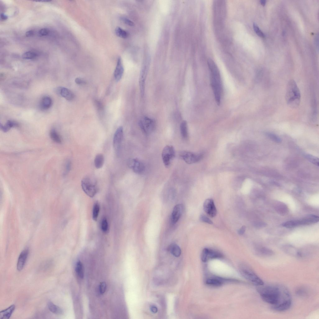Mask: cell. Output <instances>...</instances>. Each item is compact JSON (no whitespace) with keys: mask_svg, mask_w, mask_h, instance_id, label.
<instances>
[{"mask_svg":"<svg viewBox=\"0 0 319 319\" xmlns=\"http://www.w3.org/2000/svg\"><path fill=\"white\" fill-rule=\"evenodd\" d=\"M257 289L260 297L264 302L271 304L274 310L283 312L291 307V295L285 287L281 285L264 284L257 286Z\"/></svg>","mask_w":319,"mask_h":319,"instance_id":"cell-1","label":"cell"},{"mask_svg":"<svg viewBox=\"0 0 319 319\" xmlns=\"http://www.w3.org/2000/svg\"><path fill=\"white\" fill-rule=\"evenodd\" d=\"M208 64L211 72V83L217 105L220 104L222 86L220 72L218 67L212 59L209 60Z\"/></svg>","mask_w":319,"mask_h":319,"instance_id":"cell-2","label":"cell"},{"mask_svg":"<svg viewBox=\"0 0 319 319\" xmlns=\"http://www.w3.org/2000/svg\"><path fill=\"white\" fill-rule=\"evenodd\" d=\"M285 99L287 105L292 108L296 109L299 106L301 101L300 92L294 80H290L288 83Z\"/></svg>","mask_w":319,"mask_h":319,"instance_id":"cell-3","label":"cell"},{"mask_svg":"<svg viewBox=\"0 0 319 319\" xmlns=\"http://www.w3.org/2000/svg\"><path fill=\"white\" fill-rule=\"evenodd\" d=\"M239 270L242 276L253 284L257 286L264 284L263 281L249 267L242 266Z\"/></svg>","mask_w":319,"mask_h":319,"instance_id":"cell-4","label":"cell"},{"mask_svg":"<svg viewBox=\"0 0 319 319\" xmlns=\"http://www.w3.org/2000/svg\"><path fill=\"white\" fill-rule=\"evenodd\" d=\"M81 185L83 191L90 197H94L98 191V188L96 182L89 177L83 178L81 182Z\"/></svg>","mask_w":319,"mask_h":319,"instance_id":"cell-5","label":"cell"},{"mask_svg":"<svg viewBox=\"0 0 319 319\" xmlns=\"http://www.w3.org/2000/svg\"><path fill=\"white\" fill-rule=\"evenodd\" d=\"M163 164L167 168L170 167L172 160L176 156L174 148L172 145H167L163 149L162 152Z\"/></svg>","mask_w":319,"mask_h":319,"instance_id":"cell-6","label":"cell"},{"mask_svg":"<svg viewBox=\"0 0 319 319\" xmlns=\"http://www.w3.org/2000/svg\"><path fill=\"white\" fill-rule=\"evenodd\" d=\"M139 124L142 131L146 134H149L152 132L156 127L155 121L146 117L141 120Z\"/></svg>","mask_w":319,"mask_h":319,"instance_id":"cell-7","label":"cell"},{"mask_svg":"<svg viewBox=\"0 0 319 319\" xmlns=\"http://www.w3.org/2000/svg\"><path fill=\"white\" fill-rule=\"evenodd\" d=\"M180 155L183 160L186 163L189 164L198 162L203 157L202 155L200 154L185 151L181 152Z\"/></svg>","mask_w":319,"mask_h":319,"instance_id":"cell-8","label":"cell"},{"mask_svg":"<svg viewBox=\"0 0 319 319\" xmlns=\"http://www.w3.org/2000/svg\"><path fill=\"white\" fill-rule=\"evenodd\" d=\"M223 256L222 254L218 252L205 248L202 252L201 259L203 262L206 263L210 260L221 258Z\"/></svg>","mask_w":319,"mask_h":319,"instance_id":"cell-9","label":"cell"},{"mask_svg":"<svg viewBox=\"0 0 319 319\" xmlns=\"http://www.w3.org/2000/svg\"><path fill=\"white\" fill-rule=\"evenodd\" d=\"M127 163L128 167L135 173L141 174L144 172L145 170V165L141 161L137 158L130 159Z\"/></svg>","mask_w":319,"mask_h":319,"instance_id":"cell-10","label":"cell"},{"mask_svg":"<svg viewBox=\"0 0 319 319\" xmlns=\"http://www.w3.org/2000/svg\"><path fill=\"white\" fill-rule=\"evenodd\" d=\"M124 138L123 128L120 127L116 131L113 138V144L114 149L116 151L120 150Z\"/></svg>","mask_w":319,"mask_h":319,"instance_id":"cell-11","label":"cell"},{"mask_svg":"<svg viewBox=\"0 0 319 319\" xmlns=\"http://www.w3.org/2000/svg\"><path fill=\"white\" fill-rule=\"evenodd\" d=\"M205 212L210 217H215L217 214V210L213 200L211 199L206 200L203 206Z\"/></svg>","mask_w":319,"mask_h":319,"instance_id":"cell-12","label":"cell"},{"mask_svg":"<svg viewBox=\"0 0 319 319\" xmlns=\"http://www.w3.org/2000/svg\"><path fill=\"white\" fill-rule=\"evenodd\" d=\"M183 206L181 204H178L174 207L171 216V221L173 224L176 223L180 219L183 211Z\"/></svg>","mask_w":319,"mask_h":319,"instance_id":"cell-13","label":"cell"},{"mask_svg":"<svg viewBox=\"0 0 319 319\" xmlns=\"http://www.w3.org/2000/svg\"><path fill=\"white\" fill-rule=\"evenodd\" d=\"M124 67L121 57L118 59L116 66L114 70V76L115 80L119 81L121 79L124 72Z\"/></svg>","mask_w":319,"mask_h":319,"instance_id":"cell-14","label":"cell"},{"mask_svg":"<svg viewBox=\"0 0 319 319\" xmlns=\"http://www.w3.org/2000/svg\"><path fill=\"white\" fill-rule=\"evenodd\" d=\"M29 253V251L27 249L23 250L20 253L19 256L17 263V269L19 271H21L23 269Z\"/></svg>","mask_w":319,"mask_h":319,"instance_id":"cell-15","label":"cell"},{"mask_svg":"<svg viewBox=\"0 0 319 319\" xmlns=\"http://www.w3.org/2000/svg\"><path fill=\"white\" fill-rule=\"evenodd\" d=\"M56 91L58 94L68 100H72L75 98L74 93L67 88L60 87L57 88Z\"/></svg>","mask_w":319,"mask_h":319,"instance_id":"cell-16","label":"cell"},{"mask_svg":"<svg viewBox=\"0 0 319 319\" xmlns=\"http://www.w3.org/2000/svg\"><path fill=\"white\" fill-rule=\"evenodd\" d=\"M229 280L225 279L218 277H213L207 279L206 281V283L207 285L210 286L219 287L223 285L225 282H227Z\"/></svg>","mask_w":319,"mask_h":319,"instance_id":"cell-17","label":"cell"},{"mask_svg":"<svg viewBox=\"0 0 319 319\" xmlns=\"http://www.w3.org/2000/svg\"><path fill=\"white\" fill-rule=\"evenodd\" d=\"M319 217L314 215H309L300 220L301 225H309L319 221Z\"/></svg>","mask_w":319,"mask_h":319,"instance_id":"cell-18","label":"cell"},{"mask_svg":"<svg viewBox=\"0 0 319 319\" xmlns=\"http://www.w3.org/2000/svg\"><path fill=\"white\" fill-rule=\"evenodd\" d=\"M15 308L16 306L14 305H12L7 309L1 311L0 312V318L2 319H9L15 310Z\"/></svg>","mask_w":319,"mask_h":319,"instance_id":"cell-19","label":"cell"},{"mask_svg":"<svg viewBox=\"0 0 319 319\" xmlns=\"http://www.w3.org/2000/svg\"><path fill=\"white\" fill-rule=\"evenodd\" d=\"M52 100L50 97L45 96L41 99L40 102V107L43 110L49 109L51 106Z\"/></svg>","mask_w":319,"mask_h":319,"instance_id":"cell-20","label":"cell"},{"mask_svg":"<svg viewBox=\"0 0 319 319\" xmlns=\"http://www.w3.org/2000/svg\"><path fill=\"white\" fill-rule=\"evenodd\" d=\"M19 126V124L17 122L12 120H8L6 123L3 126L1 125V128L4 132H7L12 127H18Z\"/></svg>","mask_w":319,"mask_h":319,"instance_id":"cell-21","label":"cell"},{"mask_svg":"<svg viewBox=\"0 0 319 319\" xmlns=\"http://www.w3.org/2000/svg\"><path fill=\"white\" fill-rule=\"evenodd\" d=\"M168 249L171 254L176 257H179L181 254V249L176 244H171L170 246Z\"/></svg>","mask_w":319,"mask_h":319,"instance_id":"cell-22","label":"cell"},{"mask_svg":"<svg viewBox=\"0 0 319 319\" xmlns=\"http://www.w3.org/2000/svg\"><path fill=\"white\" fill-rule=\"evenodd\" d=\"M104 157L102 154H99L95 156L94 160V164L95 167L99 169L102 168L104 164Z\"/></svg>","mask_w":319,"mask_h":319,"instance_id":"cell-23","label":"cell"},{"mask_svg":"<svg viewBox=\"0 0 319 319\" xmlns=\"http://www.w3.org/2000/svg\"><path fill=\"white\" fill-rule=\"evenodd\" d=\"M48 306L50 311L54 314L62 315L63 314L62 309L51 302L48 303Z\"/></svg>","mask_w":319,"mask_h":319,"instance_id":"cell-24","label":"cell"},{"mask_svg":"<svg viewBox=\"0 0 319 319\" xmlns=\"http://www.w3.org/2000/svg\"><path fill=\"white\" fill-rule=\"evenodd\" d=\"M258 254L260 256L269 257L272 256L274 254L271 250L266 248H261L258 250Z\"/></svg>","mask_w":319,"mask_h":319,"instance_id":"cell-25","label":"cell"},{"mask_svg":"<svg viewBox=\"0 0 319 319\" xmlns=\"http://www.w3.org/2000/svg\"><path fill=\"white\" fill-rule=\"evenodd\" d=\"M180 131L182 137L184 139H186L188 137L187 124L186 121H184L180 125Z\"/></svg>","mask_w":319,"mask_h":319,"instance_id":"cell-26","label":"cell"},{"mask_svg":"<svg viewBox=\"0 0 319 319\" xmlns=\"http://www.w3.org/2000/svg\"><path fill=\"white\" fill-rule=\"evenodd\" d=\"M50 136L52 140L58 143H61L62 139L60 135L54 129H52L50 132Z\"/></svg>","mask_w":319,"mask_h":319,"instance_id":"cell-27","label":"cell"},{"mask_svg":"<svg viewBox=\"0 0 319 319\" xmlns=\"http://www.w3.org/2000/svg\"><path fill=\"white\" fill-rule=\"evenodd\" d=\"M115 33L117 36L124 39L127 38L128 36L127 32L119 27L116 28Z\"/></svg>","mask_w":319,"mask_h":319,"instance_id":"cell-28","label":"cell"},{"mask_svg":"<svg viewBox=\"0 0 319 319\" xmlns=\"http://www.w3.org/2000/svg\"><path fill=\"white\" fill-rule=\"evenodd\" d=\"M38 54L34 51H28L23 53L22 58L25 59L30 60L36 59L38 56Z\"/></svg>","mask_w":319,"mask_h":319,"instance_id":"cell-29","label":"cell"},{"mask_svg":"<svg viewBox=\"0 0 319 319\" xmlns=\"http://www.w3.org/2000/svg\"><path fill=\"white\" fill-rule=\"evenodd\" d=\"M300 225V220L289 221L282 224L283 226L288 228H292Z\"/></svg>","mask_w":319,"mask_h":319,"instance_id":"cell-30","label":"cell"},{"mask_svg":"<svg viewBox=\"0 0 319 319\" xmlns=\"http://www.w3.org/2000/svg\"><path fill=\"white\" fill-rule=\"evenodd\" d=\"M76 271L78 276L81 278H83L84 277L83 266L82 264L80 261H79L77 263L76 267Z\"/></svg>","mask_w":319,"mask_h":319,"instance_id":"cell-31","label":"cell"},{"mask_svg":"<svg viewBox=\"0 0 319 319\" xmlns=\"http://www.w3.org/2000/svg\"><path fill=\"white\" fill-rule=\"evenodd\" d=\"M99 210V206L98 203H96L93 207L92 213L93 219L95 221L97 220Z\"/></svg>","mask_w":319,"mask_h":319,"instance_id":"cell-32","label":"cell"},{"mask_svg":"<svg viewBox=\"0 0 319 319\" xmlns=\"http://www.w3.org/2000/svg\"><path fill=\"white\" fill-rule=\"evenodd\" d=\"M305 156L309 161L317 166H318L319 160L317 158L310 154H306Z\"/></svg>","mask_w":319,"mask_h":319,"instance_id":"cell-33","label":"cell"},{"mask_svg":"<svg viewBox=\"0 0 319 319\" xmlns=\"http://www.w3.org/2000/svg\"><path fill=\"white\" fill-rule=\"evenodd\" d=\"M253 27L254 31L258 36L260 37L263 38H264L265 37V34L262 31L260 30L259 27L256 23H254Z\"/></svg>","mask_w":319,"mask_h":319,"instance_id":"cell-34","label":"cell"},{"mask_svg":"<svg viewBox=\"0 0 319 319\" xmlns=\"http://www.w3.org/2000/svg\"><path fill=\"white\" fill-rule=\"evenodd\" d=\"M267 135L270 139L274 142L278 143H279L281 142V139L276 135L271 133H267Z\"/></svg>","mask_w":319,"mask_h":319,"instance_id":"cell-35","label":"cell"},{"mask_svg":"<svg viewBox=\"0 0 319 319\" xmlns=\"http://www.w3.org/2000/svg\"><path fill=\"white\" fill-rule=\"evenodd\" d=\"M101 229L104 233H106L108 229V224L106 218L103 219L101 222Z\"/></svg>","mask_w":319,"mask_h":319,"instance_id":"cell-36","label":"cell"},{"mask_svg":"<svg viewBox=\"0 0 319 319\" xmlns=\"http://www.w3.org/2000/svg\"><path fill=\"white\" fill-rule=\"evenodd\" d=\"M200 220L203 222L207 224H213L212 221L208 218V217L205 215L202 214L200 216Z\"/></svg>","mask_w":319,"mask_h":319,"instance_id":"cell-37","label":"cell"},{"mask_svg":"<svg viewBox=\"0 0 319 319\" xmlns=\"http://www.w3.org/2000/svg\"><path fill=\"white\" fill-rule=\"evenodd\" d=\"M106 283L103 282L101 283L99 286V292L101 294H104L106 291Z\"/></svg>","mask_w":319,"mask_h":319,"instance_id":"cell-38","label":"cell"},{"mask_svg":"<svg viewBox=\"0 0 319 319\" xmlns=\"http://www.w3.org/2000/svg\"><path fill=\"white\" fill-rule=\"evenodd\" d=\"M95 104L96 108L99 110H102L103 109V105L100 101L96 100L95 102Z\"/></svg>","mask_w":319,"mask_h":319,"instance_id":"cell-39","label":"cell"},{"mask_svg":"<svg viewBox=\"0 0 319 319\" xmlns=\"http://www.w3.org/2000/svg\"><path fill=\"white\" fill-rule=\"evenodd\" d=\"M121 20L125 23L128 26H134V24L133 22L126 18L123 17L121 18Z\"/></svg>","mask_w":319,"mask_h":319,"instance_id":"cell-40","label":"cell"},{"mask_svg":"<svg viewBox=\"0 0 319 319\" xmlns=\"http://www.w3.org/2000/svg\"><path fill=\"white\" fill-rule=\"evenodd\" d=\"M50 31L48 29L44 28L41 29L39 31V33L40 35L42 36H47L49 33Z\"/></svg>","mask_w":319,"mask_h":319,"instance_id":"cell-41","label":"cell"},{"mask_svg":"<svg viewBox=\"0 0 319 319\" xmlns=\"http://www.w3.org/2000/svg\"><path fill=\"white\" fill-rule=\"evenodd\" d=\"M267 226V224L263 222H258L256 223V228H262L266 227Z\"/></svg>","mask_w":319,"mask_h":319,"instance_id":"cell-42","label":"cell"},{"mask_svg":"<svg viewBox=\"0 0 319 319\" xmlns=\"http://www.w3.org/2000/svg\"><path fill=\"white\" fill-rule=\"evenodd\" d=\"M75 81L77 84L80 85H85L87 83L85 81L80 78H76Z\"/></svg>","mask_w":319,"mask_h":319,"instance_id":"cell-43","label":"cell"},{"mask_svg":"<svg viewBox=\"0 0 319 319\" xmlns=\"http://www.w3.org/2000/svg\"><path fill=\"white\" fill-rule=\"evenodd\" d=\"M71 164L70 161H69L67 163L65 167V170L64 172V175H66L69 172L71 168Z\"/></svg>","mask_w":319,"mask_h":319,"instance_id":"cell-44","label":"cell"},{"mask_svg":"<svg viewBox=\"0 0 319 319\" xmlns=\"http://www.w3.org/2000/svg\"><path fill=\"white\" fill-rule=\"evenodd\" d=\"M245 230V226H243L238 230V233L240 235H243L244 233Z\"/></svg>","mask_w":319,"mask_h":319,"instance_id":"cell-45","label":"cell"},{"mask_svg":"<svg viewBox=\"0 0 319 319\" xmlns=\"http://www.w3.org/2000/svg\"><path fill=\"white\" fill-rule=\"evenodd\" d=\"M151 311L154 314H156L158 312L157 308L155 306H152L150 307Z\"/></svg>","mask_w":319,"mask_h":319,"instance_id":"cell-46","label":"cell"},{"mask_svg":"<svg viewBox=\"0 0 319 319\" xmlns=\"http://www.w3.org/2000/svg\"><path fill=\"white\" fill-rule=\"evenodd\" d=\"M34 34V32L33 30L29 31L27 32L26 33V36L27 37H32Z\"/></svg>","mask_w":319,"mask_h":319,"instance_id":"cell-47","label":"cell"},{"mask_svg":"<svg viewBox=\"0 0 319 319\" xmlns=\"http://www.w3.org/2000/svg\"><path fill=\"white\" fill-rule=\"evenodd\" d=\"M314 42H315V46L316 47V48H317V50H318V35L316 36Z\"/></svg>","mask_w":319,"mask_h":319,"instance_id":"cell-48","label":"cell"},{"mask_svg":"<svg viewBox=\"0 0 319 319\" xmlns=\"http://www.w3.org/2000/svg\"><path fill=\"white\" fill-rule=\"evenodd\" d=\"M1 19L3 20H5L8 19V16L4 13L1 14Z\"/></svg>","mask_w":319,"mask_h":319,"instance_id":"cell-49","label":"cell"},{"mask_svg":"<svg viewBox=\"0 0 319 319\" xmlns=\"http://www.w3.org/2000/svg\"><path fill=\"white\" fill-rule=\"evenodd\" d=\"M260 4L263 6H265L266 4V1L265 0H261L260 2Z\"/></svg>","mask_w":319,"mask_h":319,"instance_id":"cell-50","label":"cell"}]
</instances>
